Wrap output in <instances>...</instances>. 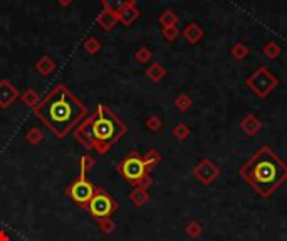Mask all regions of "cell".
I'll list each match as a JSON object with an SVG mask.
<instances>
[{
	"label": "cell",
	"instance_id": "obj_31",
	"mask_svg": "<svg viewBox=\"0 0 287 241\" xmlns=\"http://www.w3.org/2000/svg\"><path fill=\"white\" fill-rule=\"evenodd\" d=\"M74 0H57V3L59 5H62V7H67V5H71Z\"/></svg>",
	"mask_w": 287,
	"mask_h": 241
},
{
	"label": "cell",
	"instance_id": "obj_26",
	"mask_svg": "<svg viewBox=\"0 0 287 241\" xmlns=\"http://www.w3.org/2000/svg\"><path fill=\"white\" fill-rule=\"evenodd\" d=\"M163 126V121L160 119L158 116H150L146 121V128L151 131V133H156V131H160Z\"/></svg>",
	"mask_w": 287,
	"mask_h": 241
},
{
	"label": "cell",
	"instance_id": "obj_9",
	"mask_svg": "<svg viewBox=\"0 0 287 241\" xmlns=\"http://www.w3.org/2000/svg\"><path fill=\"white\" fill-rule=\"evenodd\" d=\"M118 22H120V19H118V15L113 14V12L103 10L98 17H96V24H98V27L103 32H111L113 29L116 27Z\"/></svg>",
	"mask_w": 287,
	"mask_h": 241
},
{
	"label": "cell",
	"instance_id": "obj_11",
	"mask_svg": "<svg viewBox=\"0 0 287 241\" xmlns=\"http://www.w3.org/2000/svg\"><path fill=\"white\" fill-rule=\"evenodd\" d=\"M141 12L140 8L136 7V3H133V5H128L126 8L120 12V15H118V19H120V22L124 25V27H129L131 24L136 22L138 19H140Z\"/></svg>",
	"mask_w": 287,
	"mask_h": 241
},
{
	"label": "cell",
	"instance_id": "obj_28",
	"mask_svg": "<svg viewBox=\"0 0 287 241\" xmlns=\"http://www.w3.org/2000/svg\"><path fill=\"white\" fill-rule=\"evenodd\" d=\"M242 128L246 129L248 134H252L257 128H259V122H257V119H255L254 116H248V117H246V119H244Z\"/></svg>",
	"mask_w": 287,
	"mask_h": 241
},
{
	"label": "cell",
	"instance_id": "obj_29",
	"mask_svg": "<svg viewBox=\"0 0 287 241\" xmlns=\"http://www.w3.org/2000/svg\"><path fill=\"white\" fill-rule=\"evenodd\" d=\"M247 54H248V50L242 42H239V44H235L234 47H232V56H234L235 59H244Z\"/></svg>",
	"mask_w": 287,
	"mask_h": 241
},
{
	"label": "cell",
	"instance_id": "obj_8",
	"mask_svg": "<svg viewBox=\"0 0 287 241\" xmlns=\"http://www.w3.org/2000/svg\"><path fill=\"white\" fill-rule=\"evenodd\" d=\"M17 99H20V92L8 79L0 80V109H8Z\"/></svg>",
	"mask_w": 287,
	"mask_h": 241
},
{
	"label": "cell",
	"instance_id": "obj_17",
	"mask_svg": "<svg viewBox=\"0 0 287 241\" xmlns=\"http://www.w3.org/2000/svg\"><path fill=\"white\" fill-rule=\"evenodd\" d=\"M158 22L162 27H175L178 24V15H176L175 10H164L158 17Z\"/></svg>",
	"mask_w": 287,
	"mask_h": 241
},
{
	"label": "cell",
	"instance_id": "obj_23",
	"mask_svg": "<svg viewBox=\"0 0 287 241\" xmlns=\"http://www.w3.org/2000/svg\"><path fill=\"white\" fill-rule=\"evenodd\" d=\"M264 54L267 56L269 59H276L277 56L281 54V47L276 44V42H267V44L264 45Z\"/></svg>",
	"mask_w": 287,
	"mask_h": 241
},
{
	"label": "cell",
	"instance_id": "obj_6",
	"mask_svg": "<svg viewBox=\"0 0 287 241\" xmlns=\"http://www.w3.org/2000/svg\"><path fill=\"white\" fill-rule=\"evenodd\" d=\"M116 209H118V203L115 198L99 188L94 196H92V200L89 201V205H87V211H89V214L94 219L109 218Z\"/></svg>",
	"mask_w": 287,
	"mask_h": 241
},
{
	"label": "cell",
	"instance_id": "obj_16",
	"mask_svg": "<svg viewBox=\"0 0 287 241\" xmlns=\"http://www.w3.org/2000/svg\"><path fill=\"white\" fill-rule=\"evenodd\" d=\"M20 99H22V103L25 105H29V107H32V109L41 103L39 92H37L36 89H32V87H29L27 91H24L22 94H20Z\"/></svg>",
	"mask_w": 287,
	"mask_h": 241
},
{
	"label": "cell",
	"instance_id": "obj_5",
	"mask_svg": "<svg viewBox=\"0 0 287 241\" xmlns=\"http://www.w3.org/2000/svg\"><path fill=\"white\" fill-rule=\"evenodd\" d=\"M116 169H118V172L131 184H138L143 177L148 174V168H146L145 161H143L140 154L134 153V151H131V153L126 156V158L116 166Z\"/></svg>",
	"mask_w": 287,
	"mask_h": 241
},
{
	"label": "cell",
	"instance_id": "obj_24",
	"mask_svg": "<svg viewBox=\"0 0 287 241\" xmlns=\"http://www.w3.org/2000/svg\"><path fill=\"white\" fill-rule=\"evenodd\" d=\"M160 154L156 153L155 149H151V151H148V153L143 156V161H145V164H146V168H151V166H156V164L160 163Z\"/></svg>",
	"mask_w": 287,
	"mask_h": 241
},
{
	"label": "cell",
	"instance_id": "obj_2",
	"mask_svg": "<svg viewBox=\"0 0 287 241\" xmlns=\"http://www.w3.org/2000/svg\"><path fill=\"white\" fill-rule=\"evenodd\" d=\"M126 124L108 105L99 104L96 111L78 126L73 134L76 141L86 149H94L98 154H106L126 134Z\"/></svg>",
	"mask_w": 287,
	"mask_h": 241
},
{
	"label": "cell",
	"instance_id": "obj_25",
	"mask_svg": "<svg viewBox=\"0 0 287 241\" xmlns=\"http://www.w3.org/2000/svg\"><path fill=\"white\" fill-rule=\"evenodd\" d=\"M162 35L164 37V40L166 42H173L176 39V37L180 35V31H178V27H163L162 29Z\"/></svg>",
	"mask_w": 287,
	"mask_h": 241
},
{
	"label": "cell",
	"instance_id": "obj_3",
	"mask_svg": "<svg viewBox=\"0 0 287 241\" xmlns=\"http://www.w3.org/2000/svg\"><path fill=\"white\" fill-rule=\"evenodd\" d=\"M248 179L259 189H271L276 186L286 174V168L276 156H272L267 149L260 151L247 166Z\"/></svg>",
	"mask_w": 287,
	"mask_h": 241
},
{
	"label": "cell",
	"instance_id": "obj_13",
	"mask_svg": "<svg viewBox=\"0 0 287 241\" xmlns=\"http://www.w3.org/2000/svg\"><path fill=\"white\" fill-rule=\"evenodd\" d=\"M136 3V0H101V5H103V10L113 12V14L120 15V12L126 8L128 5H133Z\"/></svg>",
	"mask_w": 287,
	"mask_h": 241
},
{
	"label": "cell",
	"instance_id": "obj_10",
	"mask_svg": "<svg viewBox=\"0 0 287 241\" xmlns=\"http://www.w3.org/2000/svg\"><path fill=\"white\" fill-rule=\"evenodd\" d=\"M181 35L185 37V40H187L188 44H197V42H200L202 37H204V29H202L197 22H190L187 24V27L181 31Z\"/></svg>",
	"mask_w": 287,
	"mask_h": 241
},
{
	"label": "cell",
	"instance_id": "obj_14",
	"mask_svg": "<svg viewBox=\"0 0 287 241\" xmlns=\"http://www.w3.org/2000/svg\"><path fill=\"white\" fill-rule=\"evenodd\" d=\"M146 77L151 80V82H160L164 75H166V70H164V67L160 64V62H153L150 67L146 69Z\"/></svg>",
	"mask_w": 287,
	"mask_h": 241
},
{
	"label": "cell",
	"instance_id": "obj_1",
	"mask_svg": "<svg viewBox=\"0 0 287 241\" xmlns=\"http://www.w3.org/2000/svg\"><path fill=\"white\" fill-rule=\"evenodd\" d=\"M34 114L56 134L64 139L87 117V107L64 84L54 86L52 91L34 107Z\"/></svg>",
	"mask_w": 287,
	"mask_h": 241
},
{
	"label": "cell",
	"instance_id": "obj_19",
	"mask_svg": "<svg viewBox=\"0 0 287 241\" xmlns=\"http://www.w3.org/2000/svg\"><path fill=\"white\" fill-rule=\"evenodd\" d=\"M101 47H103V44H101V40L96 39V37H87V39L82 42V49L86 50L87 54H91V56L98 54Z\"/></svg>",
	"mask_w": 287,
	"mask_h": 241
},
{
	"label": "cell",
	"instance_id": "obj_30",
	"mask_svg": "<svg viewBox=\"0 0 287 241\" xmlns=\"http://www.w3.org/2000/svg\"><path fill=\"white\" fill-rule=\"evenodd\" d=\"M188 134H190V131L185 124H178V126H175V129H173V136H175L176 139H180V141L187 139Z\"/></svg>",
	"mask_w": 287,
	"mask_h": 241
},
{
	"label": "cell",
	"instance_id": "obj_4",
	"mask_svg": "<svg viewBox=\"0 0 287 241\" xmlns=\"http://www.w3.org/2000/svg\"><path fill=\"white\" fill-rule=\"evenodd\" d=\"M98 191V186H94L84 174H78V177L66 188V194L71 198V201L81 209H87V205L92 200V196Z\"/></svg>",
	"mask_w": 287,
	"mask_h": 241
},
{
	"label": "cell",
	"instance_id": "obj_32",
	"mask_svg": "<svg viewBox=\"0 0 287 241\" xmlns=\"http://www.w3.org/2000/svg\"><path fill=\"white\" fill-rule=\"evenodd\" d=\"M0 241H10V238H8V235H7L3 230H0Z\"/></svg>",
	"mask_w": 287,
	"mask_h": 241
},
{
	"label": "cell",
	"instance_id": "obj_27",
	"mask_svg": "<svg viewBox=\"0 0 287 241\" xmlns=\"http://www.w3.org/2000/svg\"><path fill=\"white\" fill-rule=\"evenodd\" d=\"M190 104H192V101H190V97L185 96V94L178 96V97H176V101H175V105L178 107V111H181V112L188 111Z\"/></svg>",
	"mask_w": 287,
	"mask_h": 241
},
{
	"label": "cell",
	"instance_id": "obj_21",
	"mask_svg": "<svg viewBox=\"0 0 287 241\" xmlns=\"http://www.w3.org/2000/svg\"><path fill=\"white\" fill-rule=\"evenodd\" d=\"M98 221V226H99V230L103 231V233H113L115 231V228H116V223L113 221V218L109 216V218H101V219H96Z\"/></svg>",
	"mask_w": 287,
	"mask_h": 241
},
{
	"label": "cell",
	"instance_id": "obj_7",
	"mask_svg": "<svg viewBox=\"0 0 287 241\" xmlns=\"http://www.w3.org/2000/svg\"><path fill=\"white\" fill-rule=\"evenodd\" d=\"M276 84H277V80L272 77L271 72H269L265 67H262V69H259L250 79H248L247 86H250L252 89H254V91L257 92V96L264 97V96H267V92L271 91Z\"/></svg>",
	"mask_w": 287,
	"mask_h": 241
},
{
	"label": "cell",
	"instance_id": "obj_20",
	"mask_svg": "<svg viewBox=\"0 0 287 241\" xmlns=\"http://www.w3.org/2000/svg\"><path fill=\"white\" fill-rule=\"evenodd\" d=\"M42 139H44V136H42L39 128H31L27 133H25V141H27L29 144H32V146H37Z\"/></svg>",
	"mask_w": 287,
	"mask_h": 241
},
{
	"label": "cell",
	"instance_id": "obj_22",
	"mask_svg": "<svg viewBox=\"0 0 287 241\" xmlns=\"http://www.w3.org/2000/svg\"><path fill=\"white\" fill-rule=\"evenodd\" d=\"M134 59H136L140 64H148V62L151 61V50L143 45V47H140L134 52Z\"/></svg>",
	"mask_w": 287,
	"mask_h": 241
},
{
	"label": "cell",
	"instance_id": "obj_12",
	"mask_svg": "<svg viewBox=\"0 0 287 241\" xmlns=\"http://www.w3.org/2000/svg\"><path fill=\"white\" fill-rule=\"evenodd\" d=\"M36 70L42 77H49L50 74L56 72V61L50 56H42L39 61L36 62Z\"/></svg>",
	"mask_w": 287,
	"mask_h": 241
},
{
	"label": "cell",
	"instance_id": "obj_15",
	"mask_svg": "<svg viewBox=\"0 0 287 241\" xmlns=\"http://www.w3.org/2000/svg\"><path fill=\"white\" fill-rule=\"evenodd\" d=\"M148 200H150V194H148L145 188H140V186H136V188L131 191V194H129V201H131L134 206L146 205Z\"/></svg>",
	"mask_w": 287,
	"mask_h": 241
},
{
	"label": "cell",
	"instance_id": "obj_18",
	"mask_svg": "<svg viewBox=\"0 0 287 241\" xmlns=\"http://www.w3.org/2000/svg\"><path fill=\"white\" fill-rule=\"evenodd\" d=\"M94 166H96L94 156H91V154H82L81 158H79V174L87 176V172H89Z\"/></svg>",
	"mask_w": 287,
	"mask_h": 241
}]
</instances>
